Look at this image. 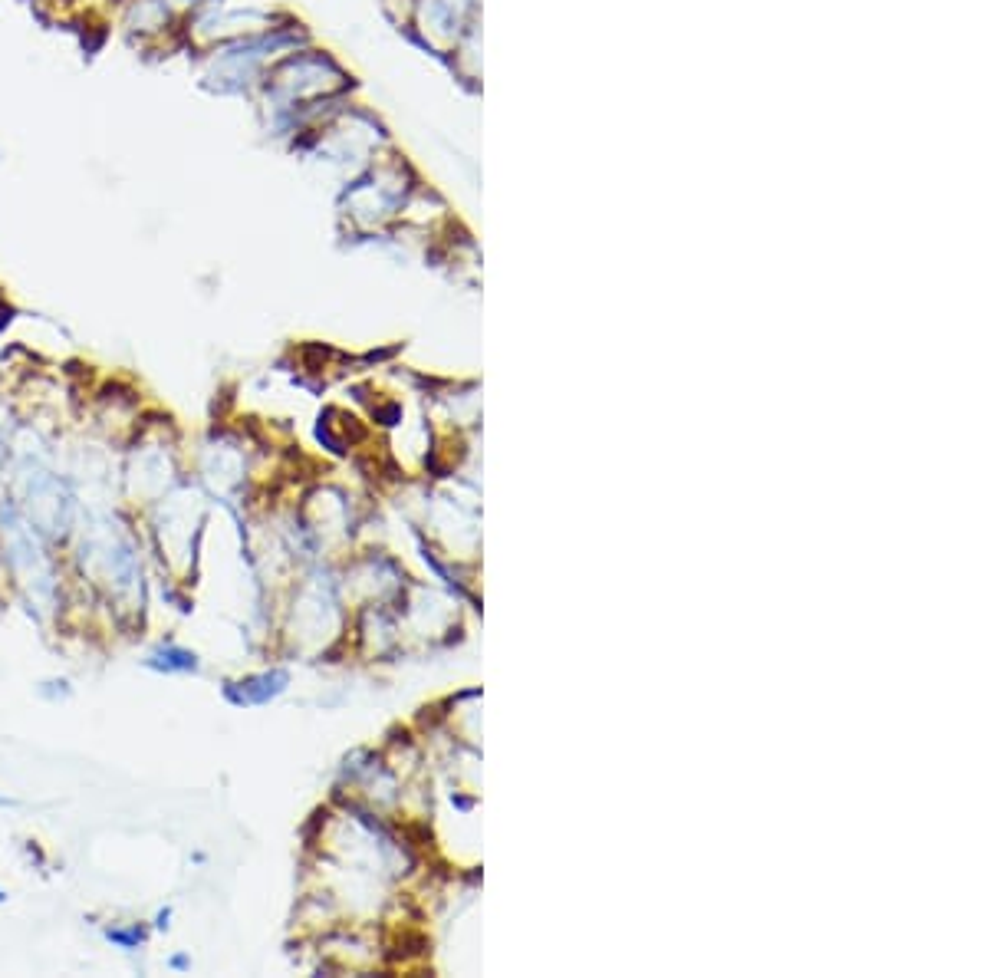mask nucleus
Here are the masks:
<instances>
[{"instance_id":"obj_9","label":"nucleus","mask_w":987,"mask_h":978,"mask_svg":"<svg viewBox=\"0 0 987 978\" xmlns=\"http://www.w3.org/2000/svg\"><path fill=\"white\" fill-rule=\"evenodd\" d=\"M4 899H7V893H4V890H0V903H4Z\"/></svg>"},{"instance_id":"obj_8","label":"nucleus","mask_w":987,"mask_h":978,"mask_svg":"<svg viewBox=\"0 0 987 978\" xmlns=\"http://www.w3.org/2000/svg\"><path fill=\"white\" fill-rule=\"evenodd\" d=\"M168 919H172V906L158 909V913H155V929H168V926H172Z\"/></svg>"},{"instance_id":"obj_11","label":"nucleus","mask_w":987,"mask_h":978,"mask_svg":"<svg viewBox=\"0 0 987 978\" xmlns=\"http://www.w3.org/2000/svg\"><path fill=\"white\" fill-rule=\"evenodd\" d=\"M30 4H43V0H30Z\"/></svg>"},{"instance_id":"obj_3","label":"nucleus","mask_w":987,"mask_h":978,"mask_svg":"<svg viewBox=\"0 0 987 978\" xmlns=\"http://www.w3.org/2000/svg\"><path fill=\"white\" fill-rule=\"evenodd\" d=\"M109 24L142 53H181L185 17L172 7V0H116Z\"/></svg>"},{"instance_id":"obj_5","label":"nucleus","mask_w":987,"mask_h":978,"mask_svg":"<svg viewBox=\"0 0 987 978\" xmlns=\"http://www.w3.org/2000/svg\"><path fill=\"white\" fill-rule=\"evenodd\" d=\"M106 939H109L116 949H122V952H135L139 946H145V939H149V929L139 926V923H129V926H109V929H106Z\"/></svg>"},{"instance_id":"obj_10","label":"nucleus","mask_w":987,"mask_h":978,"mask_svg":"<svg viewBox=\"0 0 987 978\" xmlns=\"http://www.w3.org/2000/svg\"><path fill=\"white\" fill-rule=\"evenodd\" d=\"M0 804H10V801H7V797H0Z\"/></svg>"},{"instance_id":"obj_6","label":"nucleus","mask_w":987,"mask_h":978,"mask_svg":"<svg viewBox=\"0 0 987 978\" xmlns=\"http://www.w3.org/2000/svg\"><path fill=\"white\" fill-rule=\"evenodd\" d=\"M211 4V0H172V7L178 10V14L181 17H188V14H195V10H201V7H208Z\"/></svg>"},{"instance_id":"obj_1","label":"nucleus","mask_w":987,"mask_h":978,"mask_svg":"<svg viewBox=\"0 0 987 978\" xmlns=\"http://www.w3.org/2000/svg\"><path fill=\"white\" fill-rule=\"evenodd\" d=\"M297 47H300L297 30L290 24H274L260 33H251V37L221 43V47H211L198 56H191V66H195L201 89H208V93L254 99L270 66H274L283 53H290Z\"/></svg>"},{"instance_id":"obj_7","label":"nucleus","mask_w":987,"mask_h":978,"mask_svg":"<svg viewBox=\"0 0 987 978\" xmlns=\"http://www.w3.org/2000/svg\"><path fill=\"white\" fill-rule=\"evenodd\" d=\"M168 969H175V972H191V955H188V952H175L172 959H168Z\"/></svg>"},{"instance_id":"obj_2","label":"nucleus","mask_w":987,"mask_h":978,"mask_svg":"<svg viewBox=\"0 0 987 978\" xmlns=\"http://www.w3.org/2000/svg\"><path fill=\"white\" fill-rule=\"evenodd\" d=\"M267 27H274V17L267 10L231 4V0H211L208 7L188 14L185 24H181V53L198 56L211 47L251 37V33H260Z\"/></svg>"},{"instance_id":"obj_4","label":"nucleus","mask_w":987,"mask_h":978,"mask_svg":"<svg viewBox=\"0 0 987 978\" xmlns=\"http://www.w3.org/2000/svg\"><path fill=\"white\" fill-rule=\"evenodd\" d=\"M145 666L155 672H165V676H188V672H198L201 662L191 649L178 646V643H162L155 646L149 656H145Z\"/></svg>"}]
</instances>
